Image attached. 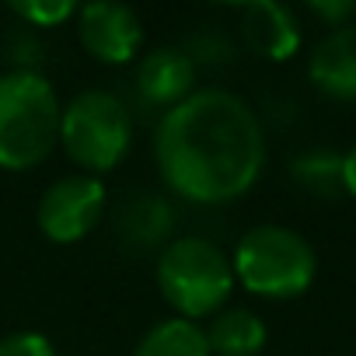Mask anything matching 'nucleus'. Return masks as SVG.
I'll list each match as a JSON object with an SVG mask.
<instances>
[{
	"mask_svg": "<svg viewBox=\"0 0 356 356\" xmlns=\"http://www.w3.org/2000/svg\"><path fill=\"white\" fill-rule=\"evenodd\" d=\"M164 186L193 203H231L262 175L266 136L252 105L224 88H196L154 129Z\"/></svg>",
	"mask_w": 356,
	"mask_h": 356,
	"instance_id": "1",
	"label": "nucleus"
},
{
	"mask_svg": "<svg viewBox=\"0 0 356 356\" xmlns=\"http://www.w3.org/2000/svg\"><path fill=\"white\" fill-rule=\"evenodd\" d=\"M60 98L56 88L35 70L0 74V168H39L60 143Z\"/></svg>",
	"mask_w": 356,
	"mask_h": 356,
	"instance_id": "2",
	"label": "nucleus"
},
{
	"mask_svg": "<svg viewBox=\"0 0 356 356\" xmlns=\"http://www.w3.org/2000/svg\"><path fill=\"white\" fill-rule=\"evenodd\" d=\"M231 269L234 283H241L248 293L266 300H290L314 283L318 259L304 234L283 224H259L238 241Z\"/></svg>",
	"mask_w": 356,
	"mask_h": 356,
	"instance_id": "3",
	"label": "nucleus"
},
{
	"mask_svg": "<svg viewBox=\"0 0 356 356\" xmlns=\"http://www.w3.org/2000/svg\"><path fill=\"white\" fill-rule=\"evenodd\" d=\"M157 290L178 311L175 318H207L234 290L231 259L210 238H178L157 255Z\"/></svg>",
	"mask_w": 356,
	"mask_h": 356,
	"instance_id": "4",
	"label": "nucleus"
},
{
	"mask_svg": "<svg viewBox=\"0 0 356 356\" xmlns=\"http://www.w3.org/2000/svg\"><path fill=\"white\" fill-rule=\"evenodd\" d=\"M60 143L84 175L112 171L133 143V115L112 91H81L60 112Z\"/></svg>",
	"mask_w": 356,
	"mask_h": 356,
	"instance_id": "5",
	"label": "nucleus"
},
{
	"mask_svg": "<svg viewBox=\"0 0 356 356\" xmlns=\"http://www.w3.org/2000/svg\"><path fill=\"white\" fill-rule=\"evenodd\" d=\"M105 217V186L95 175H63L42 193L35 220L53 245H74L88 238Z\"/></svg>",
	"mask_w": 356,
	"mask_h": 356,
	"instance_id": "6",
	"label": "nucleus"
},
{
	"mask_svg": "<svg viewBox=\"0 0 356 356\" xmlns=\"http://www.w3.org/2000/svg\"><path fill=\"white\" fill-rule=\"evenodd\" d=\"M77 39L88 56L98 63H129L143 42V25L133 8L115 4V0H98V4L77 8Z\"/></svg>",
	"mask_w": 356,
	"mask_h": 356,
	"instance_id": "7",
	"label": "nucleus"
},
{
	"mask_svg": "<svg viewBox=\"0 0 356 356\" xmlns=\"http://www.w3.org/2000/svg\"><path fill=\"white\" fill-rule=\"evenodd\" d=\"M136 91L147 105L175 108L196 91V60L182 46H157L136 67Z\"/></svg>",
	"mask_w": 356,
	"mask_h": 356,
	"instance_id": "8",
	"label": "nucleus"
},
{
	"mask_svg": "<svg viewBox=\"0 0 356 356\" xmlns=\"http://www.w3.org/2000/svg\"><path fill=\"white\" fill-rule=\"evenodd\" d=\"M238 15H241V35L255 56L283 63L300 49V25L286 4L255 0V4H245Z\"/></svg>",
	"mask_w": 356,
	"mask_h": 356,
	"instance_id": "9",
	"label": "nucleus"
},
{
	"mask_svg": "<svg viewBox=\"0 0 356 356\" xmlns=\"http://www.w3.org/2000/svg\"><path fill=\"white\" fill-rule=\"evenodd\" d=\"M307 77L318 91L339 102H356V25L332 29L307 60Z\"/></svg>",
	"mask_w": 356,
	"mask_h": 356,
	"instance_id": "10",
	"label": "nucleus"
},
{
	"mask_svg": "<svg viewBox=\"0 0 356 356\" xmlns=\"http://www.w3.org/2000/svg\"><path fill=\"white\" fill-rule=\"evenodd\" d=\"M203 335H207L210 356H259L266 349L269 328L255 311L227 307L210 321V328Z\"/></svg>",
	"mask_w": 356,
	"mask_h": 356,
	"instance_id": "11",
	"label": "nucleus"
},
{
	"mask_svg": "<svg viewBox=\"0 0 356 356\" xmlns=\"http://www.w3.org/2000/svg\"><path fill=\"white\" fill-rule=\"evenodd\" d=\"M133 356H210L207 335L196 321L186 318H164L136 342Z\"/></svg>",
	"mask_w": 356,
	"mask_h": 356,
	"instance_id": "12",
	"label": "nucleus"
},
{
	"mask_svg": "<svg viewBox=\"0 0 356 356\" xmlns=\"http://www.w3.org/2000/svg\"><path fill=\"white\" fill-rule=\"evenodd\" d=\"M293 175L297 182L314 189V193H335L342 189V157L328 154V150H314V154H304L297 164H293Z\"/></svg>",
	"mask_w": 356,
	"mask_h": 356,
	"instance_id": "13",
	"label": "nucleus"
},
{
	"mask_svg": "<svg viewBox=\"0 0 356 356\" xmlns=\"http://www.w3.org/2000/svg\"><path fill=\"white\" fill-rule=\"evenodd\" d=\"M11 11L35 29H56L77 18V4H70V0H15Z\"/></svg>",
	"mask_w": 356,
	"mask_h": 356,
	"instance_id": "14",
	"label": "nucleus"
},
{
	"mask_svg": "<svg viewBox=\"0 0 356 356\" xmlns=\"http://www.w3.org/2000/svg\"><path fill=\"white\" fill-rule=\"evenodd\" d=\"M0 356H56L42 332H11L0 339Z\"/></svg>",
	"mask_w": 356,
	"mask_h": 356,
	"instance_id": "15",
	"label": "nucleus"
},
{
	"mask_svg": "<svg viewBox=\"0 0 356 356\" xmlns=\"http://www.w3.org/2000/svg\"><path fill=\"white\" fill-rule=\"evenodd\" d=\"M311 15L321 18L328 29H342V25H349V18L356 15V4H353V0H335V4L314 0V4H311Z\"/></svg>",
	"mask_w": 356,
	"mask_h": 356,
	"instance_id": "16",
	"label": "nucleus"
},
{
	"mask_svg": "<svg viewBox=\"0 0 356 356\" xmlns=\"http://www.w3.org/2000/svg\"><path fill=\"white\" fill-rule=\"evenodd\" d=\"M342 189L356 200V143H353L349 154L342 157Z\"/></svg>",
	"mask_w": 356,
	"mask_h": 356,
	"instance_id": "17",
	"label": "nucleus"
}]
</instances>
